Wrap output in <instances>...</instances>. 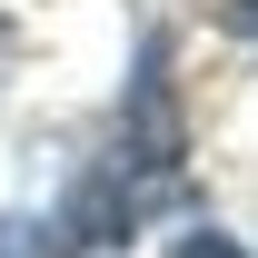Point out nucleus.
Listing matches in <instances>:
<instances>
[{"instance_id":"3","label":"nucleus","mask_w":258,"mask_h":258,"mask_svg":"<svg viewBox=\"0 0 258 258\" xmlns=\"http://www.w3.org/2000/svg\"><path fill=\"white\" fill-rule=\"evenodd\" d=\"M0 60H10V30H0Z\"/></svg>"},{"instance_id":"2","label":"nucleus","mask_w":258,"mask_h":258,"mask_svg":"<svg viewBox=\"0 0 258 258\" xmlns=\"http://www.w3.org/2000/svg\"><path fill=\"white\" fill-rule=\"evenodd\" d=\"M228 30H238V40L258 50V0H228Z\"/></svg>"},{"instance_id":"1","label":"nucleus","mask_w":258,"mask_h":258,"mask_svg":"<svg viewBox=\"0 0 258 258\" xmlns=\"http://www.w3.org/2000/svg\"><path fill=\"white\" fill-rule=\"evenodd\" d=\"M169 258H248L228 228H189V238H169Z\"/></svg>"}]
</instances>
